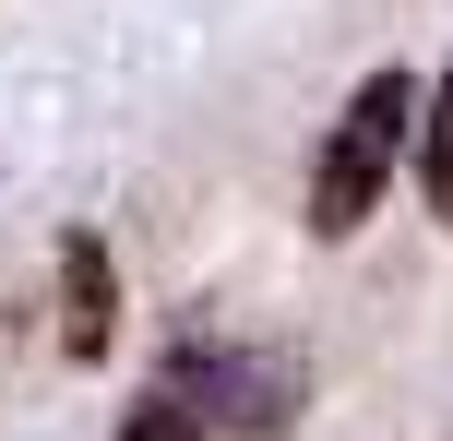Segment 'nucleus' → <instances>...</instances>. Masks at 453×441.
Listing matches in <instances>:
<instances>
[{
  "label": "nucleus",
  "instance_id": "4",
  "mask_svg": "<svg viewBox=\"0 0 453 441\" xmlns=\"http://www.w3.org/2000/svg\"><path fill=\"white\" fill-rule=\"evenodd\" d=\"M418 191H430V215H453V72H441L430 119H418Z\"/></svg>",
  "mask_w": 453,
  "mask_h": 441
},
{
  "label": "nucleus",
  "instance_id": "1",
  "mask_svg": "<svg viewBox=\"0 0 453 441\" xmlns=\"http://www.w3.org/2000/svg\"><path fill=\"white\" fill-rule=\"evenodd\" d=\"M406 132H418V84H406V72H370V84L346 95L322 167H311V239H358V227H370V203H382Z\"/></svg>",
  "mask_w": 453,
  "mask_h": 441
},
{
  "label": "nucleus",
  "instance_id": "2",
  "mask_svg": "<svg viewBox=\"0 0 453 441\" xmlns=\"http://www.w3.org/2000/svg\"><path fill=\"white\" fill-rule=\"evenodd\" d=\"M287 358H226V346H191L180 370H167V394L180 406H215V418H239V430H274L287 418Z\"/></svg>",
  "mask_w": 453,
  "mask_h": 441
},
{
  "label": "nucleus",
  "instance_id": "5",
  "mask_svg": "<svg viewBox=\"0 0 453 441\" xmlns=\"http://www.w3.org/2000/svg\"><path fill=\"white\" fill-rule=\"evenodd\" d=\"M119 441H203V406H180V394L156 382V394L132 406V430H119Z\"/></svg>",
  "mask_w": 453,
  "mask_h": 441
},
{
  "label": "nucleus",
  "instance_id": "3",
  "mask_svg": "<svg viewBox=\"0 0 453 441\" xmlns=\"http://www.w3.org/2000/svg\"><path fill=\"white\" fill-rule=\"evenodd\" d=\"M60 346L108 358V239H72L60 251Z\"/></svg>",
  "mask_w": 453,
  "mask_h": 441
}]
</instances>
